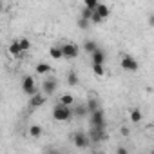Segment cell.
Listing matches in <instances>:
<instances>
[{
    "label": "cell",
    "instance_id": "cell-19",
    "mask_svg": "<svg viewBox=\"0 0 154 154\" xmlns=\"http://www.w3.org/2000/svg\"><path fill=\"white\" fill-rule=\"evenodd\" d=\"M44 134V129L40 125H29V136L31 138H40Z\"/></svg>",
    "mask_w": 154,
    "mask_h": 154
},
{
    "label": "cell",
    "instance_id": "cell-12",
    "mask_svg": "<svg viewBox=\"0 0 154 154\" xmlns=\"http://www.w3.org/2000/svg\"><path fill=\"white\" fill-rule=\"evenodd\" d=\"M87 111H89V116L93 114V112H96V111H100L102 109V105H100V100L98 98H91V100H87Z\"/></svg>",
    "mask_w": 154,
    "mask_h": 154
},
{
    "label": "cell",
    "instance_id": "cell-15",
    "mask_svg": "<svg viewBox=\"0 0 154 154\" xmlns=\"http://www.w3.org/2000/svg\"><path fill=\"white\" fill-rule=\"evenodd\" d=\"M49 54H51V58H54V60H60V58H63V49H62V45H53L51 49H49Z\"/></svg>",
    "mask_w": 154,
    "mask_h": 154
},
{
    "label": "cell",
    "instance_id": "cell-21",
    "mask_svg": "<svg viewBox=\"0 0 154 154\" xmlns=\"http://www.w3.org/2000/svg\"><path fill=\"white\" fill-rule=\"evenodd\" d=\"M141 118H143V114H141L140 109H132V111H131V122H132V123H140Z\"/></svg>",
    "mask_w": 154,
    "mask_h": 154
},
{
    "label": "cell",
    "instance_id": "cell-24",
    "mask_svg": "<svg viewBox=\"0 0 154 154\" xmlns=\"http://www.w3.org/2000/svg\"><path fill=\"white\" fill-rule=\"evenodd\" d=\"M18 42H20V47H22V51H24V53L31 49V42H29V38H20Z\"/></svg>",
    "mask_w": 154,
    "mask_h": 154
},
{
    "label": "cell",
    "instance_id": "cell-32",
    "mask_svg": "<svg viewBox=\"0 0 154 154\" xmlns=\"http://www.w3.org/2000/svg\"><path fill=\"white\" fill-rule=\"evenodd\" d=\"M96 154H102V152H96Z\"/></svg>",
    "mask_w": 154,
    "mask_h": 154
},
{
    "label": "cell",
    "instance_id": "cell-2",
    "mask_svg": "<svg viewBox=\"0 0 154 154\" xmlns=\"http://www.w3.org/2000/svg\"><path fill=\"white\" fill-rule=\"evenodd\" d=\"M72 143H74L76 149H85V147L91 145V138H89V134L84 132V131H76V132L72 134Z\"/></svg>",
    "mask_w": 154,
    "mask_h": 154
},
{
    "label": "cell",
    "instance_id": "cell-5",
    "mask_svg": "<svg viewBox=\"0 0 154 154\" xmlns=\"http://www.w3.org/2000/svg\"><path fill=\"white\" fill-rule=\"evenodd\" d=\"M109 13H111V9H109V6H105V4H100L98 8H96V11H94V15H93V24H102L103 20H107V17H109Z\"/></svg>",
    "mask_w": 154,
    "mask_h": 154
},
{
    "label": "cell",
    "instance_id": "cell-25",
    "mask_svg": "<svg viewBox=\"0 0 154 154\" xmlns=\"http://www.w3.org/2000/svg\"><path fill=\"white\" fill-rule=\"evenodd\" d=\"M93 72H94L96 76H103V74H105V67H103V65H96V63H93Z\"/></svg>",
    "mask_w": 154,
    "mask_h": 154
},
{
    "label": "cell",
    "instance_id": "cell-9",
    "mask_svg": "<svg viewBox=\"0 0 154 154\" xmlns=\"http://www.w3.org/2000/svg\"><path fill=\"white\" fill-rule=\"evenodd\" d=\"M89 138H91V143H100L105 140V129H98V127H91L87 131Z\"/></svg>",
    "mask_w": 154,
    "mask_h": 154
},
{
    "label": "cell",
    "instance_id": "cell-11",
    "mask_svg": "<svg viewBox=\"0 0 154 154\" xmlns=\"http://www.w3.org/2000/svg\"><path fill=\"white\" fill-rule=\"evenodd\" d=\"M44 102H45V94H44V93H36L35 96H31V98H29V107L38 109V107H42V105H44Z\"/></svg>",
    "mask_w": 154,
    "mask_h": 154
},
{
    "label": "cell",
    "instance_id": "cell-22",
    "mask_svg": "<svg viewBox=\"0 0 154 154\" xmlns=\"http://www.w3.org/2000/svg\"><path fill=\"white\" fill-rule=\"evenodd\" d=\"M93 15H94V13H93L91 9H87V8H82V11H80V18H84V20H89V22L93 20Z\"/></svg>",
    "mask_w": 154,
    "mask_h": 154
},
{
    "label": "cell",
    "instance_id": "cell-6",
    "mask_svg": "<svg viewBox=\"0 0 154 154\" xmlns=\"http://www.w3.org/2000/svg\"><path fill=\"white\" fill-rule=\"evenodd\" d=\"M62 49H63V58H78V54H80V49H78V45H76L74 42H65V44H62Z\"/></svg>",
    "mask_w": 154,
    "mask_h": 154
},
{
    "label": "cell",
    "instance_id": "cell-20",
    "mask_svg": "<svg viewBox=\"0 0 154 154\" xmlns=\"http://www.w3.org/2000/svg\"><path fill=\"white\" fill-rule=\"evenodd\" d=\"M36 72L38 74H47V72H51V65L40 62V63H36Z\"/></svg>",
    "mask_w": 154,
    "mask_h": 154
},
{
    "label": "cell",
    "instance_id": "cell-14",
    "mask_svg": "<svg viewBox=\"0 0 154 154\" xmlns=\"http://www.w3.org/2000/svg\"><path fill=\"white\" fill-rule=\"evenodd\" d=\"M91 58H93V63H96V65H103V63H105V51H102V49L98 47V51H96Z\"/></svg>",
    "mask_w": 154,
    "mask_h": 154
},
{
    "label": "cell",
    "instance_id": "cell-27",
    "mask_svg": "<svg viewBox=\"0 0 154 154\" xmlns=\"http://www.w3.org/2000/svg\"><path fill=\"white\" fill-rule=\"evenodd\" d=\"M116 154H129V150H127L125 147H118V149H116Z\"/></svg>",
    "mask_w": 154,
    "mask_h": 154
},
{
    "label": "cell",
    "instance_id": "cell-7",
    "mask_svg": "<svg viewBox=\"0 0 154 154\" xmlns=\"http://www.w3.org/2000/svg\"><path fill=\"white\" fill-rule=\"evenodd\" d=\"M89 120H91V127H98V129H105V112H103V109H100V111H96V112H93L91 116H89Z\"/></svg>",
    "mask_w": 154,
    "mask_h": 154
},
{
    "label": "cell",
    "instance_id": "cell-23",
    "mask_svg": "<svg viewBox=\"0 0 154 154\" xmlns=\"http://www.w3.org/2000/svg\"><path fill=\"white\" fill-rule=\"evenodd\" d=\"M100 6V2H96V0H85V4H84V8H87V9H91L93 13L96 11V8Z\"/></svg>",
    "mask_w": 154,
    "mask_h": 154
},
{
    "label": "cell",
    "instance_id": "cell-17",
    "mask_svg": "<svg viewBox=\"0 0 154 154\" xmlns=\"http://www.w3.org/2000/svg\"><path fill=\"white\" fill-rule=\"evenodd\" d=\"M9 53L13 54V56H20L24 51H22V47H20V42L18 40H13L11 44H9Z\"/></svg>",
    "mask_w": 154,
    "mask_h": 154
},
{
    "label": "cell",
    "instance_id": "cell-4",
    "mask_svg": "<svg viewBox=\"0 0 154 154\" xmlns=\"http://www.w3.org/2000/svg\"><path fill=\"white\" fill-rule=\"evenodd\" d=\"M120 65H122V69L123 71H127V72H136L138 71V62H136V58L134 56H131V54H123L122 56V60H120Z\"/></svg>",
    "mask_w": 154,
    "mask_h": 154
},
{
    "label": "cell",
    "instance_id": "cell-16",
    "mask_svg": "<svg viewBox=\"0 0 154 154\" xmlns=\"http://www.w3.org/2000/svg\"><path fill=\"white\" fill-rule=\"evenodd\" d=\"M74 96L72 94H62L60 96V100H58V103H62V105H65V107H74Z\"/></svg>",
    "mask_w": 154,
    "mask_h": 154
},
{
    "label": "cell",
    "instance_id": "cell-18",
    "mask_svg": "<svg viewBox=\"0 0 154 154\" xmlns=\"http://www.w3.org/2000/svg\"><path fill=\"white\" fill-rule=\"evenodd\" d=\"M84 49H85V53H89V54L93 56V54L98 51V45H96V42H94V40H85Z\"/></svg>",
    "mask_w": 154,
    "mask_h": 154
},
{
    "label": "cell",
    "instance_id": "cell-26",
    "mask_svg": "<svg viewBox=\"0 0 154 154\" xmlns=\"http://www.w3.org/2000/svg\"><path fill=\"white\" fill-rule=\"evenodd\" d=\"M87 26H89V20L78 18V27H80V29H87Z\"/></svg>",
    "mask_w": 154,
    "mask_h": 154
},
{
    "label": "cell",
    "instance_id": "cell-3",
    "mask_svg": "<svg viewBox=\"0 0 154 154\" xmlns=\"http://www.w3.org/2000/svg\"><path fill=\"white\" fill-rule=\"evenodd\" d=\"M22 93L27 94L29 98L38 93V87H36V82H35L33 76H24V80H22Z\"/></svg>",
    "mask_w": 154,
    "mask_h": 154
},
{
    "label": "cell",
    "instance_id": "cell-13",
    "mask_svg": "<svg viewBox=\"0 0 154 154\" xmlns=\"http://www.w3.org/2000/svg\"><path fill=\"white\" fill-rule=\"evenodd\" d=\"M78 84H80L78 72H76V71H69V74H67V85L69 87H76Z\"/></svg>",
    "mask_w": 154,
    "mask_h": 154
},
{
    "label": "cell",
    "instance_id": "cell-10",
    "mask_svg": "<svg viewBox=\"0 0 154 154\" xmlns=\"http://www.w3.org/2000/svg\"><path fill=\"white\" fill-rule=\"evenodd\" d=\"M87 114H89V111H87L85 103H74V107H72V116L74 118H85Z\"/></svg>",
    "mask_w": 154,
    "mask_h": 154
},
{
    "label": "cell",
    "instance_id": "cell-28",
    "mask_svg": "<svg viewBox=\"0 0 154 154\" xmlns=\"http://www.w3.org/2000/svg\"><path fill=\"white\" fill-rule=\"evenodd\" d=\"M149 26H150V27H154V13H152V15H149Z\"/></svg>",
    "mask_w": 154,
    "mask_h": 154
},
{
    "label": "cell",
    "instance_id": "cell-8",
    "mask_svg": "<svg viewBox=\"0 0 154 154\" xmlns=\"http://www.w3.org/2000/svg\"><path fill=\"white\" fill-rule=\"evenodd\" d=\"M56 89H58L56 78H45V80L42 82V93H44L45 96H53V94L56 93Z\"/></svg>",
    "mask_w": 154,
    "mask_h": 154
},
{
    "label": "cell",
    "instance_id": "cell-29",
    "mask_svg": "<svg viewBox=\"0 0 154 154\" xmlns=\"http://www.w3.org/2000/svg\"><path fill=\"white\" fill-rule=\"evenodd\" d=\"M45 154H60V150H56V149H49Z\"/></svg>",
    "mask_w": 154,
    "mask_h": 154
},
{
    "label": "cell",
    "instance_id": "cell-30",
    "mask_svg": "<svg viewBox=\"0 0 154 154\" xmlns=\"http://www.w3.org/2000/svg\"><path fill=\"white\" fill-rule=\"evenodd\" d=\"M122 134H123V136H129V129H127V127H122Z\"/></svg>",
    "mask_w": 154,
    "mask_h": 154
},
{
    "label": "cell",
    "instance_id": "cell-1",
    "mask_svg": "<svg viewBox=\"0 0 154 154\" xmlns=\"http://www.w3.org/2000/svg\"><path fill=\"white\" fill-rule=\"evenodd\" d=\"M53 118L56 122H67L72 118V107H65L62 103H56L53 107Z\"/></svg>",
    "mask_w": 154,
    "mask_h": 154
},
{
    "label": "cell",
    "instance_id": "cell-31",
    "mask_svg": "<svg viewBox=\"0 0 154 154\" xmlns=\"http://www.w3.org/2000/svg\"><path fill=\"white\" fill-rule=\"evenodd\" d=\"M149 154H154V150H150V152H149Z\"/></svg>",
    "mask_w": 154,
    "mask_h": 154
}]
</instances>
